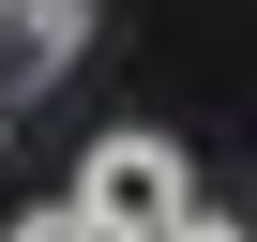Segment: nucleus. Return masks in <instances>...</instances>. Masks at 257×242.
I'll use <instances>...</instances> for the list:
<instances>
[{"mask_svg":"<svg viewBox=\"0 0 257 242\" xmlns=\"http://www.w3.org/2000/svg\"><path fill=\"white\" fill-rule=\"evenodd\" d=\"M76 212H91L106 242H152L167 212H197V167H182V137H152V121L91 137V167H76Z\"/></svg>","mask_w":257,"mask_h":242,"instance_id":"1","label":"nucleus"},{"mask_svg":"<svg viewBox=\"0 0 257 242\" xmlns=\"http://www.w3.org/2000/svg\"><path fill=\"white\" fill-rule=\"evenodd\" d=\"M76 46H91V0H16V16H0V76H16V91L61 76Z\"/></svg>","mask_w":257,"mask_h":242,"instance_id":"2","label":"nucleus"},{"mask_svg":"<svg viewBox=\"0 0 257 242\" xmlns=\"http://www.w3.org/2000/svg\"><path fill=\"white\" fill-rule=\"evenodd\" d=\"M152 242H257V227H242V212H212V197H197V212H167V227H152Z\"/></svg>","mask_w":257,"mask_h":242,"instance_id":"3","label":"nucleus"},{"mask_svg":"<svg viewBox=\"0 0 257 242\" xmlns=\"http://www.w3.org/2000/svg\"><path fill=\"white\" fill-rule=\"evenodd\" d=\"M16 242H106V227H91V212H76V197H46V212H31V227H16Z\"/></svg>","mask_w":257,"mask_h":242,"instance_id":"4","label":"nucleus"},{"mask_svg":"<svg viewBox=\"0 0 257 242\" xmlns=\"http://www.w3.org/2000/svg\"><path fill=\"white\" fill-rule=\"evenodd\" d=\"M0 16H16V0H0Z\"/></svg>","mask_w":257,"mask_h":242,"instance_id":"5","label":"nucleus"},{"mask_svg":"<svg viewBox=\"0 0 257 242\" xmlns=\"http://www.w3.org/2000/svg\"><path fill=\"white\" fill-rule=\"evenodd\" d=\"M0 121H16V106H0Z\"/></svg>","mask_w":257,"mask_h":242,"instance_id":"6","label":"nucleus"}]
</instances>
